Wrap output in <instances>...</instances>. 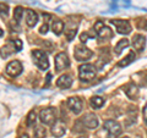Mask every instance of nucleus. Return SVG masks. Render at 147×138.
<instances>
[{"instance_id":"4","label":"nucleus","mask_w":147,"mask_h":138,"mask_svg":"<svg viewBox=\"0 0 147 138\" xmlns=\"http://www.w3.org/2000/svg\"><path fill=\"white\" fill-rule=\"evenodd\" d=\"M94 32L99 38L102 39H112L113 38V31L109 28L108 26H105L102 21H97L94 25Z\"/></svg>"},{"instance_id":"13","label":"nucleus","mask_w":147,"mask_h":138,"mask_svg":"<svg viewBox=\"0 0 147 138\" xmlns=\"http://www.w3.org/2000/svg\"><path fill=\"white\" fill-rule=\"evenodd\" d=\"M146 45V38L142 34H135L134 38H132V47H134L137 52L141 53L144 52Z\"/></svg>"},{"instance_id":"11","label":"nucleus","mask_w":147,"mask_h":138,"mask_svg":"<svg viewBox=\"0 0 147 138\" xmlns=\"http://www.w3.org/2000/svg\"><path fill=\"white\" fill-rule=\"evenodd\" d=\"M65 132H66V127H65V123L64 122L57 121L54 125H52V135L54 137L60 138L65 135Z\"/></svg>"},{"instance_id":"31","label":"nucleus","mask_w":147,"mask_h":138,"mask_svg":"<svg viewBox=\"0 0 147 138\" xmlns=\"http://www.w3.org/2000/svg\"><path fill=\"white\" fill-rule=\"evenodd\" d=\"M80 138H85V137H80Z\"/></svg>"},{"instance_id":"19","label":"nucleus","mask_w":147,"mask_h":138,"mask_svg":"<svg viewBox=\"0 0 147 138\" xmlns=\"http://www.w3.org/2000/svg\"><path fill=\"white\" fill-rule=\"evenodd\" d=\"M65 29V27H64V23L61 20H54L53 23H52V31L54 32V34L57 36H60L61 32Z\"/></svg>"},{"instance_id":"29","label":"nucleus","mask_w":147,"mask_h":138,"mask_svg":"<svg viewBox=\"0 0 147 138\" xmlns=\"http://www.w3.org/2000/svg\"><path fill=\"white\" fill-rule=\"evenodd\" d=\"M15 42V45H16V49H17V52H20V50L22 49V42L20 39H15L13 40Z\"/></svg>"},{"instance_id":"10","label":"nucleus","mask_w":147,"mask_h":138,"mask_svg":"<svg viewBox=\"0 0 147 138\" xmlns=\"http://www.w3.org/2000/svg\"><path fill=\"white\" fill-rule=\"evenodd\" d=\"M67 107L74 114H80L84 109V102L79 98V96H71L67 100Z\"/></svg>"},{"instance_id":"32","label":"nucleus","mask_w":147,"mask_h":138,"mask_svg":"<svg viewBox=\"0 0 147 138\" xmlns=\"http://www.w3.org/2000/svg\"><path fill=\"white\" fill-rule=\"evenodd\" d=\"M123 138H127V137H123Z\"/></svg>"},{"instance_id":"22","label":"nucleus","mask_w":147,"mask_h":138,"mask_svg":"<svg viewBox=\"0 0 147 138\" xmlns=\"http://www.w3.org/2000/svg\"><path fill=\"white\" fill-rule=\"evenodd\" d=\"M103 104H104V99L102 98V96H92V98H91V105H92V108L99 109V108L103 107Z\"/></svg>"},{"instance_id":"7","label":"nucleus","mask_w":147,"mask_h":138,"mask_svg":"<svg viewBox=\"0 0 147 138\" xmlns=\"http://www.w3.org/2000/svg\"><path fill=\"white\" fill-rule=\"evenodd\" d=\"M110 23L115 27L118 33L120 34H129L131 32V25L126 20H110Z\"/></svg>"},{"instance_id":"16","label":"nucleus","mask_w":147,"mask_h":138,"mask_svg":"<svg viewBox=\"0 0 147 138\" xmlns=\"http://www.w3.org/2000/svg\"><path fill=\"white\" fill-rule=\"evenodd\" d=\"M37 22H38V15L33 11L28 9V10H26V23L28 27H34L37 25Z\"/></svg>"},{"instance_id":"1","label":"nucleus","mask_w":147,"mask_h":138,"mask_svg":"<svg viewBox=\"0 0 147 138\" xmlns=\"http://www.w3.org/2000/svg\"><path fill=\"white\" fill-rule=\"evenodd\" d=\"M39 120L44 125H54L57 122V109L55 108H45L39 113Z\"/></svg>"},{"instance_id":"15","label":"nucleus","mask_w":147,"mask_h":138,"mask_svg":"<svg viewBox=\"0 0 147 138\" xmlns=\"http://www.w3.org/2000/svg\"><path fill=\"white\" fill-rule=\"evenodd\" d=\"M72 84V78L70 76H67V75H63L58 78V81H57V86L59 87V88H61V89H67V88H70Z\"/></svg>"},{"instance_id":"21","label":"nucleus","mask_w":147,"mask_h":138,"mask_svg":"<svg viewBox=\"0 0 147 138\" xmlns=\"http://www.w3.org/2000/svg\"><path fill=\"white\" fill-rule=\"evenodd\" d=\"M127 45H129V40H127V39H121V40H119L118 44L115 45V47H114V53H115L117 55H120L121 52L127 47Z\"/></svg>"},{"instance_id":"2","label":"nucleus","mask_w":147,"mask_h":138,"mask_svg":"<svg viewBox=\"0 0 147 138\" xmlns=\"http://www.w3.org/2000/svg\"><path fill=\"white\" fill-rule=\"evenodd\" d=\"M79 77L82 82H90L96 77V67L91 64H84L79 68Z\"/></svg>"},{"instance_id":"8","label":"nucleus","mask_w":147,"mask_h":138,"mask_svg":"<svg viewBox=\"0 0 147 138\" xmlns=\"http://www.w3.org/2000/svg\"><path fill=\"white\" fill-rule=\"evenodd\" d=\"M5 71H6V73H7L9 76L17 77L22 72V65H21V62L17 61V60L10 61L6 65V67H5Z\"/></svg>"},{"instance_id":"18","label":"nucleus","mask_w":147,"mask_h":138,"mask_svg":"<svg viewBox=\"0 0 147 138\" xmlns=\"http://www.w3.org/2000/svg\"><path fill=\"white\" fill-rule=\"evenodd\" d=\"M124 92L126 93V95L129 96L130 99H135L137 94H139V89H137V87L134 84V83H129L124 87Z\"/></svg>"},{"instance_id":"6","label":"nucleus","mask_w":147,"mask_h":138,"mask_svg":"<svg viewBox=\"0 0 147 138\" xmlns=\"http://www.w3.org/2000/svg\"><path fill=\"white\" fill-rule=\"evenodd\" d=\"M104 128L108 132L109 137H118L121 133V126L120 123L115 120H107L104 122Z\"/></svg>"},{"instance_id":"27","label":"nucleus","mask_w":147,"mask_h":138,"mask_svg":"<svg viewBox=\"0 0 147 138\" xmlns=\"http://www.w3.org/2000/svg\"><path fill=\"white\" fill-rule=\"evenodd\" d=\"M137 26H139V28H142V27H144L145 31H147V21L146 20H140Z\"/></svg>"},{"instance_id":"5","label":"nucleus","mask_w":147,"mask_h":138,"mask_svg":"<svg viewBox=\"0 0 147 138\" xmlns=\"http://www.w3.org/2000/svg\"><path fill=\"white\" fill-rule=\"evenodd\" d=\"M92 55H93V53L84 45H77L75 48V53H74V56L77 61H87L92 58Z\"/></svg>"},{"instance_id":"3","label":"nucleus","mask_w":147,"mask_h":138,"mask_svg":"<svg viewBox=\"0 0 147 138\" xmlns=\"http://www.w3.org/2000/svg\"><path fill=\"white\" fill-rule=\"evenodd\" d=\"M32 56H33L34 65L40 68V70H47L49 67V60L47 58V54L42 50H33L32 52Z\"/></svg>"},{"instance_id":"9","label":"nucleus","mask_w":147,"mask_h":138,"mask_svg":"<svg viewBox=\"0 0 147 138\" xmlns=\"http://www.w3.org/2000/svg\"><path fill=\"white\" fill-rule=\"evenodd\" d=\"M70 66V61H69V58L65 53H59L57 56H55V68L57 71H63Z\"/></svg>"},{"instance_id":"24","label":"nucleus","mask_w":147,"mask_h":138,"mask_svg":"<svg viewBox=\"0 0 147 138\" xmlns=\"http://www.w3.org/2000/svg\"><path fill=\"white\" fill-rule=\"evenodd\" d=\"M36 120H37V115H36V111H32L27 115V119H26V125L31 127V126H33L34 123H36Z\"/></svg>"},{"instance_id":"25","label":"nucleus","mask_w":147,"mask_h":138,"mask_svg":"<svg viewBox=\"0 0 147 138\" xmlns=\"http://www.w3.org/2000/svg\"><path fill=\"white\" fill-rule=\"evenodd\" d=\"M45 135H47V132H45V128L44 127L37 126L34 128V137L36 138H45Z\"/></svg>"},{"instance_id":"14","label":"nucleus","mask_w":147,"mask_h":138,"mask_svg":"<svg viewBox=\"0 0 147 138\" xmlns=\"http://www.w3.org/2000/svg\"><path fill=\"white\" fill-rule=\"evenodd\" d=\"M72 20H69L67 25L65 27V36H66V39L70 42V40L74 39V37H75L76 32H77V26H79V23H76L75 26H72Z\"/></svg>"},{"instance_id":"17","label":"nucleus","mask_w":147,"mask_h":138,"mask_svg":"<svg viewBox=\"0 0 147 138\" xmlns=\"http://www.w3.org/2000/svg\"><path fill=\"white\" fill-rule=\"evenodd\" d=\"M15 52H17V49H16L15 42L12 40V42L6 43V44L1 48V58H3V59H5V58L9 56V55H11L12 53H15Z\"/></svg>"},{"instance_id":"28","label":"nucleus","mask_w":147,"mask_h":138,"mask_svg":"<svg viewBox=\"0 0 147 138\" xmlns=\"http://www.w3.org/2000/svg\"><path fill=\"white\" fill-rule=\"evenodd\" d=\"M47 32H48V25H47V23H44V25L39 28V33H40V34H45Z\"/></svg>"},{"instance_id":"23","label":"nucleus","mask_w":147,"mask_h":138,"mask_svg":"<svg viewBox=\"0 0 147 138\" xmlns=\"http://www.w3.org/2000/svg\"><path fill=\"white\" fill-rule=\"evenodd\" d=\"M22 16H24V7H21V6L15 7V10H13V21L20 23L22 20Z\"/></svg>"},{"instance_id":"20","label":"nucleus","mask_w":147,"mask_h":138,"mask_svg":"<svg viewBox=\"0 0 147 138\" xmlns=\"http://www.w3.org/2000/svg\"><path fill=\"white\" fill-rule=\"evenodd\" d=\"M135 60V53L134 52H130L127 54V56L125 58V59H123L121 61H119L118 62V66L119 67H125V66H127V65H130V64Z\"/></svg>"},{"instance_id":"30","label":"nucleus","mask_w":147,"mask_h":138,"mask_svg":"<svg viewBox=\"0 0 147 138\" xmlns=\"http://www.w3.org/2000/svg\"><path fill=\"white\" fill-rule=\"evenodd\" d=\"M18 138H28V136H27V135H21Z\"/></svg>"},{"instance_id":"26","label":"nucleus","mask_w":147,"mask_h":138,"mask_svg":"<svg viewBox=\"0 0 147 138\" xmlns=\"http://www.w3.org/2000/svg\"><path fill=\"white\" fill-rule=\"evenodd\" d=\"M7 10H9L7 5H5L4 3H1V17H3V18L7 16Z\"/></svg>"},{"instance_id":"12","label":"nucleus","mask_w":147,"mask_h":138,"mask_svg":"<svg viewBox=\"0 0 147 138\" xmlns=\"http://www.w3.org/2000/svg\"><path fill=\"white\" fill-rule=\"evenodd\" d=\"M82 122H84V125L87 128H90V130H94V128L98 127V119L93 114H87L86 116L84 117Z\"/></svg>"}]
</instances>
